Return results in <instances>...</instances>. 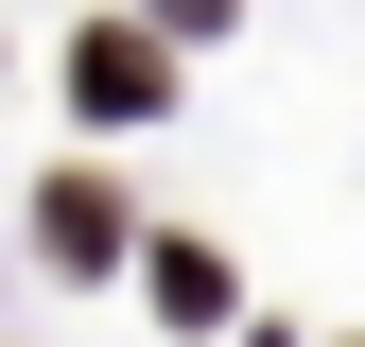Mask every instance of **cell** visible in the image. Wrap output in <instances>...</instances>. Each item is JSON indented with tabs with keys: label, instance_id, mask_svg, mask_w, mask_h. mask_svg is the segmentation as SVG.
<instances>
[{
	"label": "cell",
	"instance_id": "cell-1",
	"mask_svg": "<svg viewBox=\"0 0 365 347\" xmlns=\"http://www.w3.org/2000/svg\"><path fill=\"white\" fill-rule=\"evenodd\" d=\"M70 87H87V122H140V105H174L157 35H70Z\"/></svg>",
	"mask_w": 365,
	"mask_h": 347
},
{
	"label": "cell",
	"instance_id": "cell-2",
	"mask_svg": "<svg viewBox=\"0 0 365 347\" xmlns=\"http://www.w3.org/2000/svg\"><path fill=\"white\" fill-rule=\"evenodd\" d=\"M35 243L53 260H122V191L105 174H53V191H35Z\"/></svg>",
	"mask_w": 365,
	"mask_h": 347
}]
</instances>
